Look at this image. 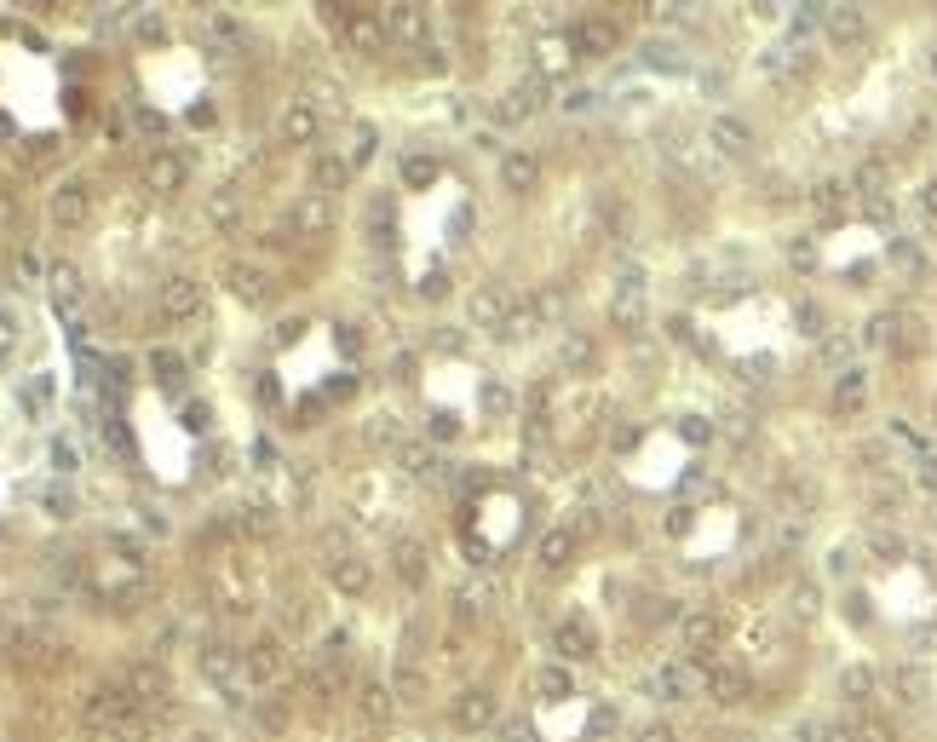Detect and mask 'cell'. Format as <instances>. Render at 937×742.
Here are the masks:
<instances>
[{"mask_svg": "<svg viewBox=\"0 0 937 742\" xmlns=\"http://www.w3.org/2000/svg\"><path fill=\"white\" fill-rule=\"evenodd\" d=\"M616 323L639 334V328H644V294H627V288H621V300H616Z\"/></svg>", "mask_w": 937, "mask_h": 742, "instance_id": "39", "label": "cell"}, {"mask_svg": "<svg viewBox=\"0 0 937 742\" xmlns=\"http://www.w3.org/2000/svg\"><path fill=\"white\" fill-rule=\"evenodd\" d=\"M259 725H265V731H282V725H288V708H282V702H259Z\"/></svg>", "mask_w": 937, "mask_h": 742, "instance_id": "50", "label": "cell"}, {"mask_svg": "<svg viewBox=\"0 0 937 742\" xmlns=\"http://www.w3.org/2000/svg\"><path fill=\"white\" fill-rule=\"evenodd\" d=\"M340 685H345V662H334V656H322V662H311V668H305V691L317 696V702L340 696Z\"/></svg>", "mask_w": 937, "mask_h": 742, "instance_id": "28", "label": "cell"}, {"mask_svg": "<svg viewBox=\"0 0 937 742\" xmlns=\"http://www.w3.org/2000/svg\"><path fill=\"white\" fill-rule=\"evenodd\" d=\"M207 305V288L196 277H167L161 282V317L167 323H190V317H202Z\"/></svg>", "mask_w": 937, "mask_h": 742, "instance_id": "5", "label": "cell"}, {"mask_svg": "<svg viewBox=\"0 0 937 742\" xmlns=\"http://www.w3.org/2000/svg\"><path fill=\"white\" fill-rule=\"evenodd\" d=\"M311 179H317L322 196H334V190L351 185V162H345V150H317V162H311Z\"/></svg>", "mask_w": 937, "mask_h": 742, "instance_id": "25", "label": "cell"}, {"mask_svg": "<svg viewBox=\"0 0 937 742\" xmlns=\"http://www.w3.org/2000/svg\"><path fill=\"white\" fill-rule=\"evenodd\" d=\"M449 714H455L460 731H489V725L501 719V708H495V696H489V691H466Z\"/></svg>", "mask_w": 937, "mask_h": 742, "instance_id": "19", "label": "cell"}, {"mask_svg": "<svg viewBox=\"0 0 937 742\" xmlns=\"http://www.w3.org/2000/svg\"><path fill=\"white\" fill-rule=\"evenodd\" d=\"M633 742H673V731H667V725H644Z\"/></svg>", "mask_w": 937, "mask_h": 742, "instance_id": "56", "label": "cell"}, {"mask_svg": "<svg viewBox=\"0 0 937 742\" xmlns=\"http://www.w3.org/2000/svg\"><path fill=\"white\" fill-rule=\"evenodd\" d=\"M127 714H138V702L121 691V679H115V685H104V691L87 696V708H81V725H87V731H104V737H115V725H121Z\"/></svg>", "mask_w": 937, "mask_h": 742, "instance_id": "1", "label": "cell"}, {"mask_svg": "<svg viewBox=\"0 0 937 742\" xmlns=\"http://www.w3.org/2000/svg\"><path fill=\"white\" fill-rule=\"evenodd\" d=\"M282 668H288V662H282V645H276V639H253L248 656H242V673H248V679H259V685H276V679H282Z\"/></svg>", "mask_w": 937, "mask_h": 742, "instance_id": "18", "label": "cell"}, {"mask_svg": "<svg viewBox=\"0 0 937 742\" xmlns=\"http://www.w3.org/2000/svg\"><path fill=\"white\" fill-rule=\"evenodd\" d=\"M529 311H535V323H541V317H558V311H564V294H558V288H541V300L529 305Z\"/></svg>", "mask_w": 937, "mask_h": 742, "instance_id": "47", "label": "cell"}, {"mask_svg": "<svg viewBox=\"0 0 937 742\" xmlns=\"http://www.w3.org/2000/svg\"><path fill=\"white\" fill-rule=\"evenodd\" d=\"M472 323L506 334V323H512V294H506V288H495V282H489V288H478V294H472Z\"/></svg>", "mask_w": 937, "mask_h": 742, "instance_id": "13", "label": "cell"}, {"mask_svg": "<svg viewBox=\"0 0 937 742\" xmlns=\"http://www.w3.org/2000/svg\"><path fill=\"white\" fill-rule=\"evenodd\" d=\"M121 691L133 696L138 708H156V696H167V673H161V662H133V668L121 673Z\"/></svg>", "mask_w": 937, "mask_h": 742, "instance_id": "11", "label": "cell"}, {"mask_svg": "<svg viewBox=\"0 0 937 742\" xmlns=\"http://www.w3.org/2000/svg\"><path fill=\"white\" fill-rule=\"evenodd\" d=\"M823 29H828V41H840V47H851V41H863V29H869V18H863L857 6H828V12H823Z\"/></svg>", "mask_w": 937, "mask_h": 742, "instance_id": "27", "label": "cell"}, {"mask_svg": "<svg viewBox=\"0 0 937 742\" xmlns=\"http://www.w3.org/2000/svg\"><path fill=\"white\" fill-rule=\"evenodd\" d=\"M207 219H213L219 231H236V225H242V208H236V196H213V202H207Z\"/></svg>", "mask_w": 937, "mask_h": 742, "instance_id": "38", "label": "cell"}, {"mask_svg": "<svg viewBox=\"0 0 937 742\" xmlns=\"http://www.w3.org/2000/svg\"><path fill=\"white\" fill-rule=\"evenodd\" d=\"M317 133H322V116L305 104V98H294V104L282 110V139H288V144H311Z\"/></svg>", "mask_w": 937, "mask_h": 742, "instance_id": "26", "label": "cell"}, {"mask_svg": "<svg viewBox=\"0 0 937 742\" xmlns=\"http://www.w3.org/2000/svg\"><path fill=\"white\" fill-rule=\"evenodd\" d=\"M501 185L512 190V196H529V190L541 185V162H535L529 150H506L501 156Z\"/></svg>", "mask_w": 937, "mask_h": 742, "instance_id": "20", "label": "cell"}, {"mask_svg": "<svg viewBox=\"0 0 937 742\" xmlns=\"http://www.w3.org/2000/svg\"><path fill=\"white\" fill-rule=\"evenodd\" d=\"M202 673L219 685V691H230V696L242 691V656H236L225 639H207V645H202Z\"/></svg>", "mask_w": 937, "mask_h": 742, "instance_id": "7", "label": "cell"}, {"mask_svg": "<svg viewBox=\"0 0 937 742\" xmlns=\"http://www.w3.org/2000/svg\"><path fill=\"white\" fill-rule=\"evenodd\" d=\"M138 35H144V41H156V35H161V18H156V12H144V24H138Z\"/></svg>", "mask_w": 937, "mask_h": 742, "instance_id": "59", "label": "cell"}, {"mask_svg": "<svg viewBox=\"0 0 937 742\" xmlns=\"http://www.w3.org/2000/svg\"><path fill=\"white\" fill-rule=\"evenodd\" d=\"M587 104H593V93H587V87H581V93H570V98H564V110H575V116H581Z\"/></svg>", "mask_w": 937, "mask_h": 742, "instance_id": "60", "label": "cell"}, {"mask_svg": "<svg viewBox=\"0 0 937 742\" xmlns=\"http://www.w3.org/2000/svg\"><path fill=\"white\" fill-rule=\"evenodd\" d=\"M368 156H374V127H368V121H357V127H351V150H345V162L363 167Z\"/></svg>", "mask_w": 937, "mask_h": 742, "instance_id": "40", "label": "cell"}, {"mask_svg": "<svg viewBox=\"0 0 937 742\" xmlns=\"http://www.w3.org/2000/svg\"><path fill=\"white\" fill-rule=\"evenodd\" d=\"M150 369H156L161 386H179V380H184V363L173 357V351H156V357H150Z\"/></svg>", "mask_w": 937, "mask_h": 742, "instance_id": "43", "label": "cell"}, {"mask_svg": "<svg viewBox=\"0 0 937 742\" xmlns=\"http://www.w3.org/2000/svg\"><path fill=\"white\" fill-rule=\"evenodd\" d=\"M840 691H846L851 702H869V696H874V668H869V662H851V668L840 673Z\"/></svg>", "mask_w": 937, "mask_h": 742, "instance_id": "33", "label": "cell"}, {"mask_svg": "<svg viewBox=\"0 0 937 742\" xmlns=\"http://www.w3.org/2000/svg\"><path fill=\"white\" fill-rule=\"evenodd\" d=\"M541 104H547V81H541V75H529V81H518V87H512V98H501L495 121H524L529 110H541Z\"/></svg>", "mask_w": 937, "mask_h": 742, "instance_id": "22", "label": "cell"}, {"mask_svg": "<svg viewBox=\"0 0 937 742\" xmlns=\"http://www.w3.org/2000/svg\"><path fill=\"white\" fill-rule=\"evenodd\" d=\"M535 691H541V696H564V691H570V679H564V668L535 673Z\"/></svg>", "mask_w": 937, "mask_h": 742, "instance_id": "46", "label": "cell"}, {"mask_svg": "<svg viewBox=\"0 0 937 742\" xmlns=\"http://www.w3.org/2000/svg\"><path fill=\"white\" fill-rule=\"evenodd\" d=\"M391 570L409 581V587H420L426 570H432V558H426V547H420L414 535H397V541H391Z\"/></svg>", "mask_w": 937, "mask_h": 742, "instance_id": "21", "label": "cell"}, {"mask_svg": "<svg viewBox=\"0 0 937 742\" xmlns=\"http://www.w3.org/2000/svg\"><path fill=\"white\" fill-rule=\"evenodd\" d=\"M397 466L414 472V478H426V472H432V449H426V443H403V449H397Z\"/></svg>", "mask_w": 937, "mask_h": 742, "instance_id": "36", "label": "cell"}, {"mask_svg": "<svg viewBox=\"0 0 937 742\" xmlns=\"http://www.w3.org/2000/svg\"><path fill=\"white\" fill-rule=\"evenodd\" d=\"M719 639H725V616H719V610H690L685 616V645L696 650V656L713 650Z\"/></svg>", "mask_w": 937, "mask_h": 742, "instance_id": "24", "label": "cell"}, {"mask_svg": "<svg viewBox=\"0 0 937 742\" xmlns=\"http://www.w3.org/2000/svg\"><path fill=\"white\" fill-rule=\"evenodd\" d=\"M305 104H311L317 116H334V110L345 104V93L334 87V81H311V87H305Z\"/></svg>", "mask_w": 937, "mask_h": 742, "instance_id": "34", "label": "cell"}, {"mask_svg": "<svg viewBox=\"0 0 937 742\" xmlns=\"http://www.w3.org/2000/svg\"><path fill=\"white\" fill-rule=\"evenodd\" d=\"M834 415H857L863 403H869V380H863V369H846L840 380H834Z\"/></svg>", "mask_w": 937, "mask_h": 742, "instance_id": "29", "label": "cell"}, {"mask_svg": "<svg viewBox=\"0 0 937 742\" xmlns=\"http://www.w3.org/2000/svg\"><path fill=\"white\" fill-rule=\"evenodd\" d=\"M225 288L242 305H265V300H271V277H265L259 265H248V259H230V265H225Z\"/></svg>", "mask_w": 937, "mask_h": 742, "instance_id": "10", "label": "cell"}, {"mask_svg": "<svg viewBox=\"0 0 937 742\" xmlns=\"http://www.w3.org/2000/svg\"><path fill=\"white\" fill-rule=\"evenodd\" d=\"M719 432H725V438H731L736 449H748V443H754V420L742 415V409H731V415L719 420Z\"/></svg>", "mask_w": 937, "mask_h": 742, "instance_id": "41", "label": "cell"}, {"mask_svg": "<svg viewBox=\"0 0 937 742\" xmlns=\"http://www.w3.org/2000/svg\"><path fill=\"white\" fill-rule=\"evenodd\" d=\"M892 334H897V317H892V311H874L869 328H863V340H869V346H892Z\"/></svg>", "mask_w": 937, "mask_h": 742, "instance_id": "42", "label": "cell"}, {"mask_svg": "<svg viewBox=\"0 0 937 742\" xmlns=\"http://www.w3.org/2000/svg\"><path fill=\"white\" fill-rule=\"evenodd\" d=\"M685 438H690V443H708V438H713L708 420H685Z\"/></svg>", "mask_w": 937, "mask_h": 742, "instance_id": "57", "label": "cell"}, {"mask_svg": "<svg viewBox=\"0 0 937 742\" xmlns=\"http://www.w3.org/2000/svg\"><path fill=\"white\" fill-rule=\"evenodd\" d=\"M650 691L662 696V702H690V696L708 691V668H702V662H667V668L650 679Z\"/></svg>", "mask_w": 937, "mask_h": 742, "instance_id": "3", "label": "cell"}, {"mask_svg": "<svg viewBox=\"0 0 937 742\" xmlns=\"http://www.w3.org/2000/svg\"><path fill=\"white\" fill-rule=\"evenodd\" d=\"M506 403H512L506 386H489V392H483V409H489V415H506Z\"/></svg>", "mask_w": 937, "mask_h": 742, "instance_id": "52", "label": "cell"}, {"mask_svg": "<svg viewBox=\"0 0 937 742\" xmlns=\"http://www.w3.org/2000/svg\"><path fill=\"white\" fill-rule=\"evenodd\" d=\"M357 708H363V719L374 725V731H380V725H391V714H397V696H391L386 685H363Z\"/></svg>", "mask_w": 937, "mask_h": 742, "instance_id": "30", "label": "cell"}, {"mask_svg": "<svg viewBox=\"0 0 937 742\" xmlns=\"http://www.w3.org/2000/svg\"><path fill=\"white\" fill-rule=\"evenodd\" d=\"M340 41L351 52L374 58V52H386V18L368 12V6H351V12H340Z\"/></svg>", "mask_w": 937, "mask_h": 742, "instance_id": "2", "label": "cell"}, {"mask_svg": "<svg viewBox=\"0 0 937 742\" xmlns=\"http://www.w3.org/2000/svg\"><path fill=\"white\" fill-rule=\"evenodd\" d=\"M840 196H846V185H840V179H828V185H817V202H823V208H840Z\"/></svg>", "mask_w": 937, "mask_h": 742, "instance_id": "51", "label": "cell"}, {"mask_svg": "<svg viewBox=\"0 0 937 742\" xmlns=\"http://www.w3.org/2000/svg\"><path fill=\"white\" fill-rule=\"evenodd\" d=\"M920 478H926V484H937V449H926V455H920Z\"/></svg>", "mask_w": 937, "mask_h": 742, "instance_id": "58", "label": "cell"}, {"mask_svg": "<svg viewBox=\"0 0 937 742\" xmlns=\"http://www.w3.org/2000/svg\"><path fill=\"white\" fill-rule=\"evenodd\" d=\"M207 35H213L219 47H242V24H236L230 12H213V18H207Z\"/></svg>", "mask_w": 937, "mask_h": 742, "instance_id": "37", "label": "cell"}, {"mask_svg": "<svg viewBox=\"0 0 937 742\" xmlns=\"http://www.w3.org/2000/svg\"><path fill=\"white\" fill-rule=\"evenodd\" d=\"M420 294H426V300H443V294H449V277H426L420 282Z\"/></svg>", "mask_w": 937, "mask_h": 742, "instance_id": "54", "label": "cell"}, {"mask_svg": "<svg viewBox=\"0 0 937 742\" xmlns=\"http://www.w3.org/2000/svg\"><path fill=\"white\" fill-rule=\"evenodd\" d=\"M397 696H403V702H420V696H426V679L414 668H397Z\"/></svg>", "mask_w": 937, "mask_h": 742, "instance_id": "45", "label": "cell"}, {"mask_svg": "<svg viewBox=\"0 0 937 742\" xmlns=\"http://www.w3.org/2000/svg\"><path fill=\"white\" fill-rule=\"evenodd\" d=\"M52 225H58V231H81V225H87L92 219V190H87V179H64V185L52 190Z\"/></svg>", "mask_w": 937, "mask_h": 742, "instance_id": "4", "label": "cell"}, {"mask_svg": "<svg viewBox=\"0 0 937 742\" xmlns=\"http://www.w3.org/2000/svg\"><path fill=\"white\" fill-rule=\"evenodd\" d=\"M880 185H886V162H863V173H857V190H869V196H874Z\"/></svg>", "mask_w": 937, "mask_h": 742, "instance_id": "49", "label": "cell"}, {"mask_svg": "<svg viewBox=\"0 0 937 742\" xmlns=\"http://www.w3.org/2000/svg\"><path fill=\"white\" fill-rule=\"evenodd\" d=\"M334 219H340V213H334V202H328V196H299L294 208H288V231L294 236H328L334 231Z\"/></svg>", "mask_w": 937, "mask_h": 742, "instance_id": "6", "label": "cell"}, {"mask_svg": "<svg viewBox=\"0 0 937 742\" xmlns=\"http://www.w3.org/2000/svg\"><path fill=\"white\" fill-rule=\"evenodd\" d=\"M489 610H495V587H489V581H466V587H455V622L460 627H483L489 622Z\"/></svg>", "mask_w": 937, "mask_h": 742, "instance_id": "12", "label": "cell"}, {"mask_svg": "<svg viewBox=\"0 0 937 742\" xmlns=\"http://www.w3.org/2000/svg\"><path fill=\"white\" fill-rule=\"evenodd\" d=\"M846 351H851V340H846V334H828V340H823V357H828V363H840Z\"/></svg>", "mask_w": 937, "mask_h": 742, "instance_id": "53", "label": "cell"}, {"mask_svg": "<svg viewBox=\"0 0 937 742\" xmlns=\"http://www.w3.org/2000/svg\"><path fill=\"white\" fill-rule=\"evenodd\" d=\"M593 357H598V351H593V340H587V334H570V340H564V351H558V363H564V369H587Z\"/></svg>", "mask_w": 937, "mask_h": 742, "instance_id": "35", "label": "cell"}, {"mask_svg": "<svg viewBox=\"0 0 937 742\" xmlns=\"http://www.w3.org/2000/svg\"><path fill=\"white\" fill-rule=\"evenodd\" d=\"M552 639H558V656H564V662H581V656L598 650V627L587 622V616H570V622H558Z\"/></svg>", "mask_w": 937, "mask_h": 742, "instance_id": "17", "label": "cell"}, {"mask_svg": "<svg viewBox=\"0 0 937 742\" xmlns=\"http://www.w3.org/2000/svg\"><path fill=\"white\" fill-rule=\"evenodd\" d=\"M920 208H926V213H932V219H937V179H932V185H926V190H920Z\"/></svg>", "mask_w": 937, "mask_h": 742, "instance_id": "61", "label": "cell"}, {"mask_svg": "<svg viewBox=\"0 0 937 742\" xmlns=\"http://www.w3.org/2000/svg\"><path fill=\"white\" fill-rule=\"evenodd\" d=\"M702 668H708V696L719 708H736L748 696V673L736 668V662H702Z\"/></svg>", "mask_w": 937, "mask_h": 742, "instance_id": "14", "label": "cell"}, {"mask_svg": "<svg viewBox=\"0 0 937 742\" xmlns=\"http://www.w3.org/2000/svg\"><path fill=\"white\" fill-rule=\"evenodd\" d=\"M570 558H575V530H570V524L541 530V541H535V570H564Z\"/></svg>", "mask_w": 937, "mask_h": 742, "instance_id": "16", "label": "cell"}, {"mask_svg": "<svg viewBox=\"0 0 937 742\" xmlns=\"http://www.w3.org/2000/svg\"><path fill=\"white\" fill-rule=\"evenodd\" d=\"M46 288H52V300L58 305H81V271H75L69 259H58V265L46 271Z\"/></svg>", "mask_w": 937, "mask_h": 742, "instance_id": "31", "label": "cell"}, {"mask_svg": "<svg viewBox=\"0 0 937 742\" xmlns=\"http://www.w3.org/2000/svg\"><path fill=\"white\" fill-rule=\"evenodd\" d=\"M897 691L903 696H926V673L920 668H897Z\"/></svg>", "mask_w": 937, "mask_h": 742, "instance_id": "48", "label": "cell"}, {"mask_svg": "<svg viewBox=\"0 0 937 742\" xmlns=\"http://www.w3.org/2000/svg\"><path fill=\"white\" fill-rule=\"evenodd\" d=\"M932 75H937V58H932Z\"/></svg>", "mask_w": 937, "mask_h": 742, "instance_id": "62", "label": "cell"}, {"mask_svg": "<svg viewBox=\"0 0 937 742\" xmlns=\"http://www.w3.org/2000/svg\"><path fill=\"white\" fill-rule=\"evenodd\" d=\"M380 18H386V35H397L403 47H426V41H432V18H426V6H386Z\"/></svg>", "mask_w": 937, "mask_h": 742, "instance_id": "9", "label": "cell"}, {"mask_svg": "<svg viewBox=\"0 0 937 742\" xmlns=\"http://www.w3.org/2000/svg\"><path fill=\"white\" fill-rule=\"evenodd\" d=\"M184 179H190V162H184L179 150H156V156H144V185L156 190V196L184 190Z\"/></svg>", "mask_w": 937, "mask_h": 742, "instance_id": "8", "label": "cell"}, {"mask_svg": "<svg viewBox=\"0 0 937 742\" xmlns=\"http://www.w3.org/2000/svg\"><path fill=\"white\" fill-rule=\"evenodd\" d=\"M328 576H334V587H340V593H368V564L357 553H340Z\"/></svg>", "mask_w": 937, "mask_h": 742, "instance_id": "32", "label": "cell"}, {"mask_svg": "<svg viewBox=\"0 0 937 742\" xmlns=\"http://www.w3.org/2000/svg\"><path fill=\"white\" fill-rule=\"evenodd\" d=\"M547 403H552L547 386H535V392H529V420H535V415H547Z\"/></svg>", "mask_w": 937, "mask_h": 742, "instance_id": "55", "label": "cell"}, {"mask_svg": "<svg viewBox=\"0 0 937 742\" xmlns=\"http://www.w3.org/2000/svg\"><path fill=\"white\" fill-rule=\"evenodd\" d=\"M869 547H874V553H880V558H897V553H903V535H897V530H886V524H880V530H869Z\"/></svg>", "mask_w": 937, "mask_h": 742, "instance_id": "44", "label": "cell"}, {"mask_svg": "<svg viewBox=\"0 0 937 742\" xmlns=\"http://www.w3.org/2000/svg\"><path fill=\"white\" fill-rule=\"evenodd\" d=\"M713 150L719 156H754V127L742 116H719L713 121Z\"/></svg>", "mask_w": 937, "mask_h": 742, "instance_id": "23", "label": "cell"}, {"mask_svg": "<svg viewBox=\"0 0 937 742\" xmlns=\"http://www.w3.org/2000/svg\"><path fill=\"white\" fill-rule=\"evenodd\" d=\"M570 47H575V58H604V52L616 47V24L610 18H581L570 29Z\"/></svg>", "mask_w": 937, "mask_h": 742, "instance_id": "15", "label": "cell"}]
</instances>
